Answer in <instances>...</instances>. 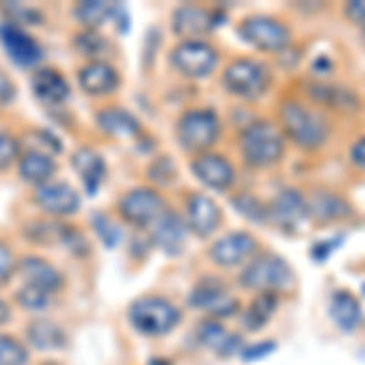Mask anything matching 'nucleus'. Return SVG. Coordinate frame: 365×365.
<instances>
[{"mask_svg":"<svg viewBox=\"0 0 365 365\" xmlns=\"http://www.w3.org/2000/svg\"><path fill=\"white\" fill-rule=\"evenodd\" d=\"M29 351L22 341L15 336H5L0 334V365H27Z\"/></svg>","mask_w":365,"mask_h":365,"instance_id":"34","label":"nucleus"},{"mask_svg":"<svg viewBox=\"0 0 365 365\" xmlns=\"http://www.w3.org/2000/svg\"><path fill=\"white\" fill-rule=\"evenodd\" d=\"M273 349H275L273 341H263V344H256V346H246V349L241 351V353H244L241 358H244V361H258V358L268 356Z\"/></svg>","mask_w":365,"mask_h":365,"instance_id":"43","label":"nucleus"},{"mask_svg":"<svg viewBox=\"0 0 365 365\" xmlns=\"http://www.w3.org/2000/svg\"><path fill=\"white\" fill-rule=\"evenodd\" d=\"M344 15L349 17L353 25L365 29V0H351V3H346Z\"/></svg>","mask_w":365,"mask_h":365,"instance_id":"42","label":"nucleus"},{"mask_svg":"<svg viewBox=\"0 0 365 365\" xmlns=\"http://www.w3.org/2000/svg\"><path fill=\"white\" fill-rule=\"evenodd\" d=\"M187 302L192 304L195 309L205 312L207 319H217L225 322L232 319V317H239L241 304L239 299L229 292V287L222 280L217 278H202L195 282V287L190 290V297Z\"/></svg>","mask_w":365,"mask_h":365,"instance_id":"10","label":"nucleus"},{"mask_svg":"<svg viewBox=\"0 0 365 365\" xmlns=\"http://www.w3.org/2000/svg\"><path fill=\"white\" fill-rule=\"evenodd\" d=\"M190 168L195 178L210 190H229L237 180V170H234L232 161L217 151H205V154L192 156Z\"/></svg>","mask_w":365,"mask_h":365,"instance_id":"15","label":"nucleus"},{"mask_svg":"<svg viewBox=\"0 0 365 365\" xmlns=\"http://www.w3.org/2000/svg\"><path fill=\"white\" fill-rule=\"evenodd\" d=\"M349 158H351V163L356 168L365 170V137L353 141V146H351V151H349Z\"/></svg>","mask_w":365,"mask_h":365,"instance_id":"44","label":"nucleus"},{"mask_svg":"<svg viewBox=\"0 0 365 365\" xmlns=\"http://www.w3.org/2000/svg\"><path fill=\"white\" fill-rule=\"evenodd\" d=\"M27 344L37 351H54L66 344V334L49 319H37L27 327Z\"/></svg>","mask_w":365,"mask_h":365,"instance_id":"31","label":"nucleus"},{"mask_svg":"<svg viewBox=\"0 0 365 365\" xmlns=\"http://www.w3.org/2000/svg\"><path fill=\"white\" fill-rule=\"evenodd\" d=\"M309 93H312V98H314V103H319V105H329V108H336V110L358 108L356 93H351L349 88H344V86L329 83V81H317Z\"/></svg>","mask_w":365,"mask_h":365,"instance_id":"30","label":"nucleus"},{"mask_svg":"<svg viewBox=\"0 0 365 365\" xmlns=\"http://www.w3.org/2000/svg\"><path fill=\"white\" fill-rule=\"evenodd\" d=\"M20 156H22V146H20V141H17V137H13V134H8V132H0V173L17 166Z\"/></svg>","mask_w":365,"mask_h":365,"instance_id":"36","label":"nucleus"},{"mask_svg":"<svg viewBox=\"0 0 365 365\" xmlns=\"http://www.w3.org/2000/svg\"><path fill=\"white\" fill-rule=\"evenodd\" d=\"M182 220L187 225V232H192L197 239H210L222 227L225 212L217 205V200H212L205 192H190L185 200V217Z\"/></svg>","mask_w":365,"mask_h":365,"instance_id":"13","label":"nucleus"},{"mask_svg":"<svg viewBox=\"0 0 365 365\" xmlns=\"http://www.w3.org/2000/svg\"><path fill=\"white\" fill-rule=\"evenodd\" d=\"M170 66L178 71L182 78H205L220 66V51L205 39H187L170 49Z\"/></svg>","mask_w":365,"mask_h":365,"instance_id":"8","label":"nucleus"},{"mask_svg":"<svg viewBox=\"0 0 365 365\" xmlns=\"http://www.w3.org/2000/svg\"><path fill=\"white\" fill-rule=\"evenodd\" d=\"M168 210L166 200L156 187H132L117 202V215L127 222V225L137 227V229H149L163 212Z\"/></svg>","mask_w":365,"mask_h":365,"instance_id":"9","label":"nucleus"},{"mask_svg":"<svg viewBox=\"0 0 365 365\" xmlns=\"http://www.w3.org/2000/svg\"><path fill=\"white\" fill-rule=\"evenodd\" d=\"M207 256L222 270L244 268L246 263L258 256V239L249 232H229L227 237L217 239L210 246Z\"/></svg>","mask_w":365,"mask_h":365,"instance_id":"11","label":"nucleus"},{"mask_svg":"<svg viewBox=\"0 0 365 365\" xmlns=\"http://www.w3.org/2000/svg\"><path fill=\"white\" fill-rule=\"evenodd\" d=\"M151 232V239L158 249H163L166 253H178L182 246H185V239H187V225L182 217L175 215L173 210H166L161 217L149 227Z\"/></svg>","mask_w":365,"mask_h":365,"instance_id":"24","label":"nucleus"},{"mask_svg":"<svg viewBox=\"0 0 365 365\" xmlns=\"http://www.w3.org/2000/svg\"><path fill=\"white\" fill-rule=\"evenodd\" d=\"M239 154L246 166L266 170L278 166L285 156V137L280 127L268 120H256L239 134Z\"/></svg>","mask_w":365,"mask_h":365,"instance_id":"2","label":"nucleus"},{"mask_svg":"<svg viewBox=\"0 0 365 365\" xmlns=\"http://www.w3.org/2000/svg\"><path fill=\"white\" fill-rule=\"evenodd\" d=\"M76 83L91 98H105L117 93L122 86V76L110 61H88L78 68Z\"/></svg>","mask_w":365,"mask_h":365,"instance_id":"16","label":"nucleus"},{"mask_svg":"<svg viewBox=\"0 0 365 365\" xmlns=\"http://www.w3.org/2000/svg\"><path fill=\"white\" fill-rule=\"evenodd\" d=\"M363 44H365V29H363Z\"/></svg>","mask_w":365,"mask_h":365,"instance_id":"46","label":"nucleus"},{"mask_svg":"<svg viewBox=\"0 0 365 365\" xmlns=\"http://www.w3.org/2000/svg\"><path fill=\"white\" fill-rule=\"evenodd\" d=\"M15 96H17V88L13 83V78L0 68V108H8L15 100Z\"/></svg>","mask_w":365,"mask_h":365,"instance_id":"41","label":"nucleus"},{"mask_svg":"<svg viewBox=\"0 0 365 365\" xmlns=\"http://www.w3.org/2000/svg\"><path fill=\"white\" fill-rule=\"evenodd\" d=\"M239 285L253 295H280L295 285V270L278 253H258L241 268Z\"/></svg>","mask_w":365,"mask_h":365,"instance_id":"3","label":"nucleus"},{"mask_svg":"<svg viewBox=\"0 0 365 365\" xmlns=\"http://www.w3.org/2000/svg\"><path fill=\"white\" fill-rule=\"evenodd\" d=\"M0 42H3L10 58H15L17 66L22 68H34L44 58V49L39 46L37 39L27 34L22 27L13 25V22L0 25Z\"/></svg>","mask_w":365,"mask_h":365,"instance_id":"18","label":"nucleus"},{"mask_svg":"<svg viewBox=\"0 0 365 365\" xmlns=\"http://www.w3.org/2000/svg\"><path fill=\"white\" fill-rule=\"evenodd\" d=\"M117 10H120V5L108 3V0H83V3L73 5L71 15L78 20V25L83 29H98L110 17H115Z\"/></svg>","mask_w":365,"mask_h":365,"instance_id":"29","label":"nucleus"},{"mask_svg":"<svg viewBox=\"0 0 365 365\" xmlns=\"http://www.w3.org/2000/svg\"><path fill=\"white\" fill-rule=\"evenodd\" d=\"M222 137V120L210 108H190L175 122V139L187 154H205Z\"/></svg>","mask_w":365,"mask_h":365,"instance_id":"5","label":"nucleus"},{"mask_svg":"<svg viewBox=\"0 0 365 365\" xmlns=\"http://www.w3.org/2000/svg\"><path fill=\"white\" fill-rule=\"evenodd\" d=\"M239 37L253 49L266 51V54H280L292 44V32L282 25L278 17L270 15H251L239 22Z\"/></svg>","mask_w":365,"mask_h":365,"instance_id":"6","label":"nucleus"},{"mask_svg":"<svg viewBox=\"0 0 365 365\" xmlns=\"http://www.w3.org/2000/svg\"><path fill=\"white\" fill-rule=\"evenodd\" d=\"M10 319H13V309H10V304L0 297V327H5Z\"/></svg>","mask_w":365,"mask_h":365,"instance_id":"45","label":"nucleus"},{"mask_svg":"<svg viewBox=\"0 0 365 365\" xmlns=\"http://www.w3.org/2000/svg\"><path fill=\"white\" fill-rule=\"evenodd\" d=\"M234 207H237L246 220L256 222V225H266V222H270L268 205H263L261 200L253 197V195H237L234 197Z\"/></svg>","mask_w":365,"mask_h":365,"instance_id":"35","label":"nucleus"},{"mask_svg":"<svg viewBox=\"0 0 365 365\" xmlns=\"http://www.w3.org/2000/svg\"><path fill=\"white\" fill-rule=\"evenodd\" d=\"M5 13L13 17V25H42V15L39 10H32V8H25V5L15 3V5H5Z\"/></svg>","mask_w":365,"mask_h":365,"instance_id":"38","label":"nucleus"},{"mask_svg":"<svg viewBox=\"0 0 365 365\" xmlns=\"http://www.w3.org/2000/svg\"><path fill=\"white\" fill-rule=\"evenodd\" d=\"M73 46L81 56H86L88 61H105V56L113 51L108 39L98 32V29H81L73 37Z\"/></svg>","mask_w":365,"mask_h":365,"instance_id":"32","label":"nucleus"},{"mask_svg":"<svg viewBox=\"0 0 365 365\" xmlns=\"http://www.w3.org/2000/svg\"><path fill=\"white\" fill-rule=\"evenodd\" d=\"M17 275L22 278V285H32L39 290H46L51 295H58L63 287V273L54 263L46 261L42 256L27 253L17 261Z\"/></svg>","mask_w":365,"mask_h":365,"instance_id":"17","label":"nucleus"},{"mask_svg":"<svg viewBox=\"0 0 365 365\" xmlns=\"http://www.w3.org/2000/svg\"><path fill=\"white\" fill-rule=\"evenodd\" d=\"M17 175L22 182L32 187H42L46 182L54 180L56 175V161L49 151H39V149H27L22 151L20 161H17Z\"/></svg>","mask_w":365,"mask_h":365,"instance_id":"23","label":"nucleus"},{"mask_svg":"<svg viewBox=\"0 0 365 365\" xmlns=\"http://www.w3.org/2000/svg\"><path fill=\"white\" fill-rule=\"evenodd\" d=\"M71 168L78 173V178L83 180L86 190L91 192H98V187L103 185L105 180V173H108V166H105V158L98 154L96 149L91 146H81L71 154Z\"/></svg>","mask_w":365,"mask_h":365,"instance_id":"26","label":"nucleus"},{"mask_svg":"<svg viewBox=\"0 0 365 365\" xmlns=\"http://www.w3.org/2000/svg\"><path fill=\"white\" fill-rule=\"evenodd\" d=\"M329 317L336 324V329L351 334L363 324V307L361 299L351 290H334L329 297Z\"/></svg>","mask_w":365,"mask_h":365,"instance_id":"25","label":"nucleus"},{"mask_svg":"<svg viewBox=\"0 0 365 365\" xmlns=\"http://www.w3.org/2000/svg\"><path fill=\"white\" fill-rule=\"evenodd\" d=\"M17 261H20V258L15 256L13 246L0 239V285L13 280V275L17 273Z\"/></svg>","mask_w":365,"mask_h":365,"instance_id":"37","label":"nucleus"},{"mask_svg":"<svg viewBox=\"0 0 365 365\" xmlns=\"http://www.w3.org/2000/svg\"><path fill=\"white\" fill-rule=\"evenodd\" d=\"M96 122L108 137L115 139H137L141 134L139 120L125 108H103L96 115Z\"/></svg>","mask_w":365,"mask_h":365,"instance_id":"27","label":"nucleus"},{"mask_svg":"<svg viewBox=\"0 0 365 365\" xmlns=\"http://www.w3.org/2000/svg\"><path fill=\"white\" fill-rule=\"evenodd\" d=\"M278 127L285 141L295 144L297 149L317 151L329 141L331 127L327 117L312 105H304L299 100H285L278 108Z\"/></svg>","mask_w":365,"mask_h":365,"instance_id":"1","label":"nucleus"},{"mask_svg":"<svg viewBox=\"0 0 365 365\" xmlns=\"http://www.w3.org/2000/svg\"><path fill=\"white\" fill-rule=\"evenodd\" d=\"M54 297L56 295H51V292H46V290H39V287H32V285H20V290L15 292L17 304L27 312H34V314L49 309Z\"/></svg>","mask_w":365,"mask_h":365,"instance_id":"33","label":"nucleus"},{"mask_svg":"<svg viewBox=\"0 0 365 365\" xmlns=\"http://www.w3.org/2000/svg\"><path fill=\"white\" fill-rule=\"evenodd\" d=\"M215 20L217 13L202 8V5L182 3L170 15V27H173L175 37H180V42H187V39H205V34L215 29Z\"/></svg>","mask_w":365,"mask_h":365,"instance_id":"14","label":"nucleus"},{"mask_svg":"<svg viewBox=\"0 0 365 365\" xmlns=\"http://www.w3.org/2000/svg\"><path fill=\"white\" fill-rule=\"evenodd\" d=\"M197 341L202 349L212 351L220 358H229L237 356V353L244 351V341L237 331H229L225 322L217 319H202L197 327Z\"/></svg>","mask_w":365,"mask_h":365,"instance_id":"22","label":"nucleus"},{"mask_svg":"<svg viewBox=\"0 0 365 365\" xmlns=\"http://www.w3.org/2000/svg\"><path fill=\"white\" fill-rule=\"evenodd\" d=\"M275 309H278V295H253L249 307L239 312V322L249 331H258L270 322Z\"/></svg>","mask_w":365,"mask_h":365,"instance_id":"28","label":"nucleus"},{"mask_svg":"<svg viewBox=\"0 0 365 365\" xmlns=\"http://www.w3.org/2000/svg\"><path fill=\"white\" fill-rule=\"evenodd\" d=\"M29 88H32V96L37 98V103L46 105V108H58L71 98V86L66 76L51 66H42L34 71Z\"/></svg>","mask_w":365,"mask_h":365,"instance_id":"21","label":"nucleus"},{"mask_svg":"<svg viewBox=\"0 0 365 365\" xmlns=\"http://www.w3.org/2000/svg\"><path fill=\"white\" fill-rule=\"evenodd\" d=\"M268 217L273 225L282 229H295L302 222H307V195L297 187H285L278 195L270 200L268 205Z\"/></svg>","mask_w":365,"mask_h":365,"instance_id":"19","label":"nucleus"},{"mask_svg":"<svg viewBox=\"0 0 365 365\" xmlns=\"http://www.w3.org/2000/svg\"><path fill=\"white\" fill-rule=\"evenodd\" d=\"M270 73L263 63L253 58H237L222 71V88L234 98L256 100L268 91Z\"/></svg>","mask_w":365,"mask_h":365,"instance_id":"7","label":"nucleus"},{"mask_svg":"<svg viewBox=\"0 0 365 365\" xmlns=\"http://www.w3.org/2000/svg\"><path fill=\"white\" fill-rule=\"evenodd\" d=\"M96 232L98 237L105 241V246H115L120 232L115 229V225L110 220H105V215H96Z\"/></svg>","mask_w":365,"mask_h":365,"instance_id":"40","label":"nucleus"},{"mask_svg":"<svg viewBox=\"0 0 365 365\" xmlns=\"http://www.w3.org/2000/svg\"><path fill=\"white\" fill-rule=\"evenodd\" d=\"M351 215V205L346 202L339 192L327 190V187H314L307 195V217L314 225L329 227L344 222Z\"/></svg>","mask_w":365,"mask_h":365,"instance_id":"20","label":"nucleus"},{"mask_svg":"<svg viewBox=\"0 0 365 365\" xmlns=\"http://www.w3.org/2000/svg\"><path fill=\"white\" fill-rule=\"evenodd\" d=\"M32 202L51 220H63L81 210L78 190L66 180H51L42 187H34Z\"/></svg>","mask_w":365,"mask_h":365,"instance_id":"12","label":"nucleus"},{"mask_svg":"<svg viewBox=\"0 0 365 365\" xmlns=\"http://www.w3.org/2000/svg\"><path fill=\"white\" fill-rule=\"evenodd\" d=\"M149 178L154 182H161V185H170V182H175V166L166 156L156 158L149 166Z\"/></svg>","mask_w":365,"mask_h":365,"instance_id":"39","label":"nucleus"},{"mask_svg":"<svg viewBox=\"0 0 365 365\" xmlns=\"http://www.w3.org/2000/svg\"><path fill=\"white\" fill-rule=\"evenodd\" d=\"M129 324L141 334V336H166L173 331L182 319V312L175 302L158 295H144L129 304Z\"/></svg>","mask_w":365,"mask_h":365,"instance_id":"4","label":"nucleus"}]
</instances>
